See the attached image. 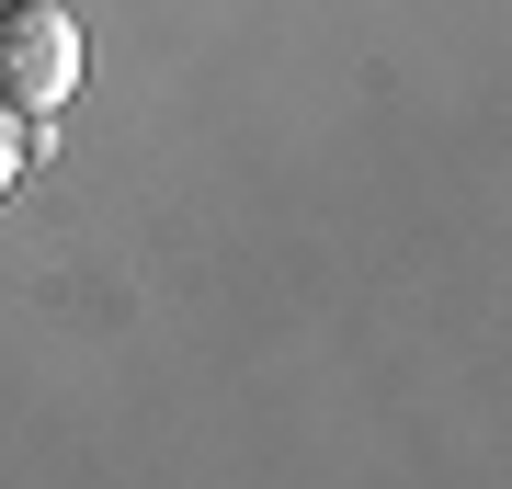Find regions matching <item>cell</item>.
<instances>
[{
	"mask_svg": "<svg viewBox=\"0 0 512 489\" xmlns=\"http://www.w3.org/2000/svg\"><path fill=\"white\" fill-rule=\"evenodd\" d=\"M69 91H80V23L57 12V0L0 12V103L12 114H57Z\"/></svg>",
	"mask_w": 512,
	"mask_h": 489,
	"instance_id": "obj_1",
	"label": "cell"
},
{
	"mask_svg": "<svg viewBox=\"0 0 512 489\" xmlns=\"http://www.w3.org/2000/svg\"><path fill=\"white\" fill-rule=\"evenodd\" d=\"M23 160H35V137H23V114L0 103V194H12V182H23Z\"/></svg>",
	"mask_w": 512,
	"mask_h": 489,
	"instance_id": "obj_2",
	"label": "cell"
}]
</instances>
